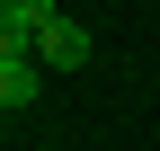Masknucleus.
<instances>
[{"instance_id": "obj_1", "label": "nucleus", "mask_w": 160, "mask_h": 151, "mask_svg": "<svg viewBox=\"0 0 160 151\" xmlns=\"http://www.w3.org/2000/svg\"><path fill=\"white\" fill-rule=\"evenodd\" d=\"M36 89H45V62H36V45H0V107H36Z\"/></svg>"}, {"instance_id": "obj_3", "label": "nucleus", "mask_w": 160, "mask_h": 151, "mask_svg": "<svg viewBox=\"0 0 160 151\" xmlns=\"http://www.w3.org/2000/svg\"><path fill=\"white\" fill-rule=\"evenodd\" d=\"M36 62H45V71H80V62H89V27H80V18H53L45 45H36Z\"/></svg>"}, {"instance_id": "obj_2", "label": "nucleus", "mask_w": 160, "mask_h": 151, "mask_svg": "<svg viewBox=\"0 0 160 151\" xmlns=\"http://www.w3.org/2000/svg\"><path fill=\"white\" fill-rule=\"evenodd\" d=\"M53 0H0V45H45V27H53Z\"/></svg>"}]
</instances>
